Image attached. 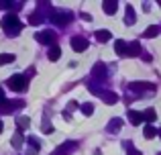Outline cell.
<instances>
[{"instance_id": "obj_21", "label": "cell", "mask_w": 161, "mask_h": 155, "mask_svg": "<svg viewBox=\"0 0 161 155\" xmlns=\"http://www.w3.org/2000/svg\"><path fill=\"white\" fill-rule=\"evenodd\" d=\"M23 135H20V133H16L14 137H12V147H23Z\"/></svg>"}, {"instance_id": "obj_25", "label": "cell", "mask_w": 161, "mask_h": 155, "mask_svg": "<svg viewBox=\"0 0 161 155\" xmlns=\"http://www.w3.org/2000/svg\"><path fill=\"white\" fill-rule=\"evenodd\" d=\"M29 23H31V25H39V23H41V16H39V14H31Z\"/></svg>"}, {"instance_id": "obj_29", "label": "cell", "mask_w": 161, "mask_h": 155, "mask_svg": "<svg viewBox=\"0 0 161 155\" xmlns=\"http://www.w3.org/2000/svg\"><path fill=\"white\" fill-rule=\"evenodd\" d=\"M159 137H161V129H159Z\"/></svg>"}, {"instance_id": "obj_19", "label": "cell", "mask_w": 161, "mask_h": 155, "mask_svg": "<svg viewBox=\"0 0 161 155\" xmlns=\"http://www.w3.org/2000/svg\"><path fill=\"white\" fill-rule=\"evenodd\" d=\"M29 123H31V120H29V116H20V119H16V125H19L20 131H23V129H27Z\"/></svg>"}, {"instance_id": "obj_24", "label": "cell", "mask_w": 161, "mask_h": 155, "mask_svg": "<svg viewBox=\"0 0 161 155\" xmlns=\"http://www.w3.org/2000/svg\"><path fill=\"white\" fill-rule=\"evenodd\" d=\"M159 35V29L157 27H151V29H147L145 31V37H157Z\"/></svg>"}, {"instance_id": "obj_2", "label": "cell", "mask_w": 161, "mask_h": 155, "mask_svg": "<svg viewBox=\"0 0 161 155\" xmlns=\"http://www.w3.org/2000/svg\"><path fill=\"white\" fill-rule=\"evenodd\" d=\"M8 88H12L14 92H20L27 88V78L20 76V74H16V76H12L10 80H8Z\"/></svg>"}, {"instance_id": "obj_6", "label": "cell", "mask_w": 161, "mask_h": 155, "mask_svg": "<svg viewBox=\"0 0 161 155\" xmlns=\"http://www.w3.org/2000/svg\"><path fill=\"white\" fill-rule=\"evenodd\" d=\"M129 88L133 92H139V90H155V84H149V82H133V84H129Z\"/></svg>"}, {"instance_id": "obj_20", "label": "cell", "mask_w": 161, "mask_h": 155, "mask_svg": "<svg viewBox=\"0 0 161 155\" xmlns=\"http://www.w3.org/2000/svg\"><path fill=\"white\" fill-rule=\"evenodd\" d=\"M104 74H106V68H104L102 64H96V68H94V76L104 78Z\"/></svg>"}, {"instance_id": "obj_30", "label": "cell", "mask_w": 161, "mask_h": 155, "mask_svg": "<svg viewBox=\"0 0 161 155\" xmlns=\"http://www.w3.org/2000/svg\"><path fill=\"white\" fill-rule=\"evenodd\" d=\"M157 155H161V153H157Z\"/></svg>"}, {"instance_id": "obj_5", "label": "cell", "mask_w": 161, "mask_h": 155, "mask_svg": "<svg viewBox=\"0 0 161 155\" xmlns=\"http://www.w3.org/2000/svg\"><path fill=\"white\" fill-rule=\"evenodd\" d=\"M67 20H69V14H67V12L55 10L53 14H51V23H55V25H65Z\"/></svg>"}, {"instance_id": "obj_26", "label": "cell", "mask_w": 161, "mask_h": 155, "mask_svg": "<svg viewBox=\"0 0 161 155\" xmlns=\"http://www.w3.org/2000/svg\"><path fill=\"white\" fill-rule=\"evenodd\" d=\"M4 102H6V94H4V90L0 88V106H2Z\"/></svg>"}, {"instance_id": "obj_3", "label": "cell", "mask_w": 161, "mask_h": 155, "mask_svg": "<svg viewBox=\"0 0 161 155\" xmlns=\"http://www.w3.org/2000/svg\"><path fill=\"white\" fill-rule=\"evenodd\" d=\"M35 39L39 41V43H43V45H55V41H57V37H55V33L51 31H41V33H37L35 35Z\"/></svg>"}, {"instance_id": "obj_4", "label": "cell", "mask_w": 161, "mask_h": 155, "mask_svg": "<svg viewBox=\"0 0 161 155\" xmlns=\"http://www.w3.org/2000/svg\"><path fill=\"white\" fill-rule=\"evenodd\" d=\"M71 49L78 51V53L86 51V49H88V41L84 39V37H74V39H71Z\"/></svg>"}, {"instance_id": "obj_18", "label": "cell", "mask_w": 161, "mask_h": 155, "mask_svg": "<svg viewBox=\"0 0 161 155\" xmlns=\"http://www.w3.org/2000/svg\"><path fill=\"white\" fill-rule=\"evenodd\" d=\"M14 61V55L12 53H0V65L2 64H12Z\"/></svg>"}, {"instance_id": "obj_1", "label": "cell", "mask_w": 161, "mask_h": 155, "mask_svg": "<svg viewBox=\"0 0 161 155\" xmlns=\"http://www.w3.org/2000/svg\"><path fill=\"white\" fill-rule=\"evenodd\" d=\"M2 27H4V33H6L8 37H16L20 31H23V25H20V20L16 19L14 14H6L2 19Z\"/></svg>"}, {"instance_id": "obj_17", "label": "cell", "mask_w": 161, "mask_h": 155, "mask_svg": "<svg viewBox=\"0 0 161 155\" xmlns=\"http://www.w3.org/2000/svg\"><path fill=\"white\" fill-rule=\"evenodd\" d=\"M139 53H141V45H139L137 41H135V43H130L129 45V53H126V55H139Z\"/></svg>"}, {"instance_id": "obj_8", "label": "cell", "mask_w": 161, "mask_h": 155, "mask_svg": "<svg viewBox=\"0 0 161 155\" xmlns=\"http://www.w3.org/2000/svg\"><path fill=\"white\" fill-rule=\"evenodd\" d=\"M16 106H23V102H19V100H12V102H4L2 106H0V110H2V112H6V114H8V112H12Z\"/></svg>"}, {"instance_id": "obj_15", "label": "cell", "mask_w": 161, "mask_h": 155, "mask_svg": "<svg viewBox=\"0 0 161 155\" xmlns=\"http://www.w3.org/2000/svg\"><path fill=\"white\" fill-rule=\"evenodd\" d=\"M96 39H98L100 43H104V41L112 39V35H110V31H98V33H96Z\"/></svg>"}, {"instance_id": "obj_9", "label": "cell", "mask_w": 161, "mask_h": 155, "mask_svg": "<svg viewBox=\"0 0 161 155\" xmlns=\"http://www.w3.org/2000/svg\"><path fill=\"white\" fill-rule=\"evenodd\" d=\"M102 100L106 104H116L118 102V96H116V92H102Z\"/></svg>"}, {"instance_id": "obj_22", "label": "cell", "mask_w": 161, "mask_h": 155, "mask_svg": "<svg viewBox=\"0 0 161 155\" xmlns=\"http://www.w3.org/2000/svg\"><path fill=\"white\" fill-rule=\"evenodd\" d=\"M125 23L126 25H130V23H135V12H133V8H126V16H125Z\"/></svg>"}, {"instance_id": "obj_7", "label": "cell", "mask_w": 161, "mask_h": 155, "mask_svg": "<svg viewBox=\"0 0 161 155\" xmlns=\"http://www.w3.org/2000/svg\"><path fill=\"white\" fill-rule=\"evenodd\" d=\"M129 120L133 125H141L143 120H145V116H143V112H137V110H129Z\"/></svg>"}, {"instance_id": "obj_27", "label": "cell", "mask_w": 161, "mask_h": 155, "mask_svg": "<svg viewBox=\"0 0 161 155\" xmlns=\"http://www.w3.org/2000/svg\"><path fill=\"white\" fill-rule=\"evenodd\" d=\"M129 155H141V153H139L137 149H129Z\"/></svg>"}, {"instance_id": "obj_16", "label": "cell", "mask_w": 161, "mask_h": 155, "mask_svg": "<svg viewBox=\"0 0 161 155\" xmlns=\"http://www.w3.org/2000/svg\"><path fill=\"white\" fill-rule=\"evenodd\" d=\"M143 116H145V120H147V123H155V119H157V112H155L153 108H149V110H145V112H143Z\"/></svg>"}, {"instance_id": "obj_12", "label": "cell", "mask_w": 161, "mask_h": 155, "mask_svg": "<svg viewBox=\"0 0 161 155\" xmlns=\"http://www.w3.org/2000/svg\"><path fill=\"white\" fill-rule=\"evenodd\" d=\"M116 53L118 55H126V53H129V45H126L125 41H116Z\"/></svg>"}, {"instance_id": "obj_23", "label": "cell", "mask_w": 161, "mask_h": 155, "mask_svg": "<svg viewBox=\"0 0 161 155\" xmlns=\"http://www.w3.org/2000/svg\"><path fill=\"white\" fill-rule=\"evenodd\" d=\"M82 112H84L86 116H92V112H94V106H92L90 102H86V104L82 106Z\"/></svg>"}, {"instance_id": "obj_10", "label": "cell", "mask_w": 161, "mask_h": 155, "mask_svg": "<svg viewBox=\"0 0 161 155\" xmlns=\"http://www.w3.org/2000/svg\"><path fill=\"white\" fill-rule=\"evenodd\" d=\"M143 135H145V139H153L155 135H159V131L153 127V125H147V127L143 129Z\"/></svg>"}, {"instance_id": "obj_13", "label": "cell", "mask_w": 161, "mask_h": 155, "mask_svg": "<svg viewBox=\"0 0 161 155\" xmlns=\"http://www.w3.org/2000/svg\"><path fill=\"white\" fill-rule=\"evenodd\" d=\"M120 127H122V120L120 119H112V120H110V127H108V133L120 131Z\"/></svg>"}, {"instance_id": "obj_11", "label": "cell", "mask_w": 161, "mask_h": 155, "mask_svg": "<svg viewBox=\"0 0 161 155\" xmlns=\"http://www.w3.org/2000/svg\"><path fill=\"white\" fill-rule=\"evenodd\" d=\"M59 57H61V49H59L57 45H53V47L49 49V59H51V61H57Z\"/></svg>"}, {"instance_id": "obj_14", "label": "cell", "mask_w": 161, "mask_h": 155, "mask_svg": "<svg viewBox=\"0 0 161 155\" xmlns=\"http://www.w3.org/2000/svg\"><path fill=\"white\" fill-rule=\"evenodd\" d=\"M116 6H118L116 2H112V0H106V2H104V10H106V14H114V12H116Z\"/></svg>"}, {"instance_id": "obj_28", "label": "cell", "mask_w": 161, "mask_h": 155, "mask_svg": "<svg viewBox=\"0 0 161 155\" xmlns=\"http://www.w3.org/2000/svg\"><path fill=\"white\" fill-rule=\"evenodd\" d=\"M2 131H4V125H2V120H0V135H2Z\"/></svg>"}]
</instances>
